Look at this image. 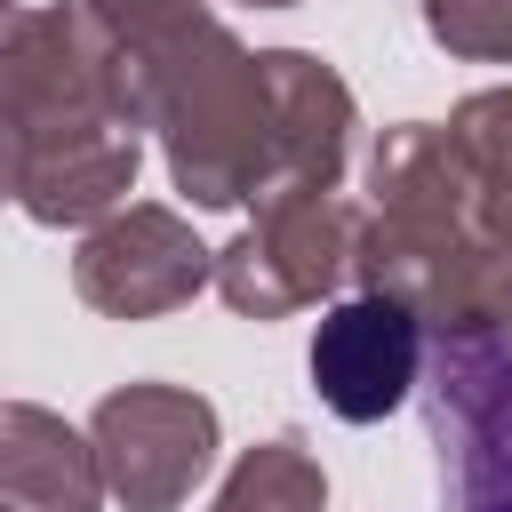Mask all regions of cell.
<instances>
[{"instance_id": "obj_1", "label": "cell", "mask_w": 512, "mask_h": 512, "mask_svg": "<svg viewBox=\"0 0 512 512\" xmlns=\"http://www.w3.org/2000/svg\"><path fill=\"white\" fill-rule=\"evenodd\" d=\"M408 368H416V328L392 304H352L312 344V376L328 384V400L344 416H384L408 392Z\"/></svg>"}]
</instances>
